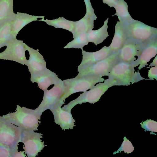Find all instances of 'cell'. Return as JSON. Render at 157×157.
I'll return each instance as SVG.
<instances>
[{"instance_id": "cell-1", "label": "cell", "mask_w": 157, "mask_h": 157, "mask_svg": "<svg viewBox=\"0 0 157 157\" xmlns=\"http://www.w3.org/2000/svg\"><path fill=\"white\" fill-rule=\"evenodd\" d=\"M131 63L118 62L112 67L106 79L113 86H128L143 80H149L142 77L135 71Z\"/></svg>"}, {"instance_id": "cell-2", "label": "cell", "mask_w": 157, "mask_h": 157, "mask_svg": "<svg viewBox=\"0 0 157 157\" xmlns=\"http://www.w3.org/2000/svg\"><path fill=\"white\" fill-rule=\"evenodd\" d=\"M35 109L17 105L15 111L2 116L7 121L17 126L22 130L37 131L40 123V117Z\"/></svg>"}, {"instance_id": "cell-3", "label": "cell", "mask_w": 157, "mask_h": 157, "mask_svg": "<svg viewBox=\"0 0 157 157\" xmlns=\"http://www.w3.org/2000/svg\"><path fill=\"white\" fill-rule=\"evenodd\" d=\"M22 129L0 116V143L9 148L13 156L18 151V145L21 142Z\"/></svg>"}, {"instance_id": "cell-4", "label": "cell", "mask_w": 157, "mask_h": 157, "mask_svg": "<svg viewBox=\"0 0 157 157\" xmlns=\"http://www.w3.org/2000/svg\"><path fill=\"white\" fill-rule=\"evenodd\" d=\"M105 80L99 76H89L77 78H75L63 81L65 91L59 101H65L71 94L79 92H85L90 89L98 83L104 82Z\"/></svg>"}, {"instance_id": "cell-5", "label": "cell", "mask_w": 157, "mask_h": 157, "mask_svg": "<svg viewBox=\"0 0 157 157\" xmlns=\"http://www.w3.org/2000/svg\"><path fill=\"white\" fill-rule=\"evenodd\" d=\"M127 38L143 43H148L157 38V29L134 20L124 24Z\"/></svg>"}, {"instance_id": "cell-6", "label": "cell", "mask_w": 157, "mask_h": 157, "mask_svg": "<svg viewBox=\"0 0 157 157\" xmlns=\"http://www.w3.org/2000/svg\"><path fill=\"white\" fill-rule=\"evenodd\" d=\"M118 51L107 58L84 68L79 71L77 78L89 76H108L113 66L118 62Z\"/></svg>"}, {"instance_id": "cell-7", "label": "cell", "mask_w": 157, "mask_h": 157, "mask_svg": "<svg viewBox=\"0 0 157 157\" xmlns=\"http://www.w3.org/2000/svg\"><path fill=\"white\" fill-rule=\"evenodd\" d=\"M112 84L106 79L102 82H99L94 86L88 91L84 92L81 94L77 98L70 101L62 108L66 110L71 111L76 105L82 103L89 102L94 104L98 101L101 96L110 87L113 86Z\"/></svg>"}, {"instance_id": "cell-8", "label": "cell", "mask_w": 157, "mask_h": 157, "mask_svg": "<svg viewBox=\"0 0 157 157\" xmlns=\"http://www.w3.org/2000/svg\"><path fill=\"white\" fill-rule=\"evenodd\" d=\"M6 48L0 53V59L16 62L25 65L27 60L25 55V44L16 38H11L5 44Z\"/></svg>"}, {"instance_id": "cell-9", "label": "cell", "mask_w": 157, "mask_h": 157, "mask_svg": "<svg viewBox=\"0 0 157 157\" xmlns=\"http://www.w3.org/2000/svg\"><path fill=\"white\" fill-rule=\"evenodd\" d=\"M43 135L33 131L22 130L21 142L24 144L23 148L28 157H35L47 146L41 139Z\"/></svg>"}, {"instance_id": "cell-10", "label": "cell", "mask_w": 157, "mask_h": 157, "mask_svg": "<svg viewBox=\"0 0 157 157\" xmlns=\"http://www.w3.org/2000/svg\"><path fill=\"white\" fill-rule=\"evenodd\" d=\"M63 81L60 79L50 90L44 91L43 100L35 110L42 115L43 112L49 109L58 101L65 91Z\"/></svg>"}, {"instance_id": "cell-11", "label": "cell", "mask_w": 157, "mask_h": 157, "mask_svg": "<svg viewBox=\"0 0 157 157\" xmlns=\"http://www.w3.org/2000/svg\"><path fill=\"white\" fill-rule=\"evenodd\" d=\"M147 43H143L136 40L127 38L118 51V62L132 63L138 57Z\"/></svg>"}, {"instance_id": "cell-12", "label": "cell", "mask_w": 157, "mask_h": 157, "mask_svg": "<svg viewBox=\"0 0 157 157\" xmlns=\"http://www.w3.org/2000/svg\"><path fill=\"white\" fill-rule=\"evenodd\" d=\"M64 103V101H59L49 109L53 115L55 123L65 130L73 129L75 126V121L72 117L71 111L66 110L61 108Z\"/></svg>"}, {"instance_id": "cell-13", "label": "cell", "mask_w": 157, "mask_h": 157, "mask_svg": "<svg viewBox=\"0 0 157 157\" xmlns=\"http://www.w3.org/2000/svg\"><path fill=\"white\" fill-rule=\"evenodd\" d=\"M113 53L109 46H105L100 50L94 52H87L82 49V60L78 67V71L107 58Z\"/></svg>"}, {"instance_id": "cell-14", "label": "cell", "mask_w": 157, "mask_h": 157, "mask_svg": "<svg viewBox=\"0 0 157 157\" xmlns=\"http://www.w3.org/2000/svg\"><path fill=\"white\" fill-rule=\"evenodd\" d=\"M61 79L55 73L46 68L44 70L31 75L30 81L36 82L39 87L43 91L47 90L52 85L57 83Z\"/></svg>"}, {"instance_id": "cell-15", "label": "cell", "mask_w": 157, "mask_h": 157, "mask_svg": "<svg viewBox=\"0 0 157 157\" xmlns=\"http://www.w3.org/2000/svg\"><path fill=\"white\" fill-rule=\"evenodd\" d=\"M157 54V38L146 44L137 59L131 64L134 67L139 65L138 69L140 70L147 65V63Z\"/></svg>"}, {"instance_id": "cell-16", "label": "cell", "mask_w": 157, "mask_h": 157, "mask_svg": "<svg viewBox=\"0 0 157 157\" xmlns=\"http://www.w3.org/2000/svg\"><path fill=\"white\" fill-rule=\"evenodd\" d=\"M26 50L29 53V58L25 64L28 68L31 75L41 71L46 68V63L42 55L38 51L25 44Z\"/></svg>"}, {"instance_id": "cell-17", "label": "cell", "mask_w": 157, "mask_h": 157, "mask_svg": "<svg viewBox=\"0 0 157 157\" xmlns=\"http://www.w3.org/2000/svg\"><path fill=\"white\" fill-rule=\"evenodd\" d=\"M44 16H37L17 12L12 20V33L11 38H16L19 32L26 25L40 18H44Z\"/></svg>"}, {"instance_id": "cell-18", "label": "cell", "mask_w": 157, "mask_h": 157, "mask_svg": "<svg viewBox=\"0 0 157 157\" xmlns=\"http://www.w3.org/2000/svg\"><path fill=\"white\" fill-rule=\"evenodd\" d=\"M127 39L124 24L121 22L117 21L115 26L114 36L109 46L112 52H118Z\"/></svg>"}, {"instance_id": "cell-19", "label": "cell", "mask_w": 157, "mask_h": 157, "mask_svg": "<svg viewBox=\"0 0 157 157\" xmlns=\"http://www.w3.org/2000/svg\"><path fill=\"white\" fill-rule=\"evenodd\" d=\"M97 19L94 13H86L82 18L75 21L72 33L73 37L82 33H87L94 28V21Z\"/></svg>"}, {"instance_id": "cell-20", "label": "cell", "mask_w": 157, "mask_h": 157, "mask_svg": "<svg viewBox=\"0 0 157 157\" xmlns=\"http://www.w3.org/2000/svg\"><path fill=\"white\" fill-rule=\"evenodd\" d=\"M109 18L105 21L103 25L98 29L91 30L87 33L88 42L94 43L95 45L102 43L109 36L107 30Z\"/></svg>"}, {"instance_id": "cell-21", "label": "cell", "mask_w": 157, "mask_h": 157, "mask_svg": "<svg viewBox=\"0 0 157 157\" xmlns=\"http://www.w3.org/2000/svg\"><path fill=\"white\" fill-rule=\"evenodd\" d=\"M13 7V0H0V25L14 18Z\"/></svg>"}, {"instance_id": "cell-22", "label": "cell", "mask_w": 157, "mask_h": 157, "mask_svg": "<svg viewBox=\"0 0 157 157\" xmlns=\"http://www.w3.org/2000/svg\"><path fill=\"white\" fill-rule=\"evenodd\" d=\"M128 6L124 0H119L114 6L116 13L114 16L118 17L119 21L124 24L130 23L133 21L128 11Z\"/></svg>"}, {"instance_id": "cell-23", "label": "cell", "mask_w": 157, "mask_h": 157, "mask_svg": "<svg viewBox=\"0 0 157 157\" xmlns=\"http://www.w3.org/2000/svg\"><path fill=\"white\" fill-rule=\"evenodd\" d=\"M38 21H44L48 25L56 28H62L67 30L72 33L74 31L75 23V21L68 20L63 17H59L52 20L44 19V18Z\"/></svg>"}, {"instance_id": "cell-24", "label": "cell", "mask_w": 157, "mask_h": 157, "mask_svg": "<svg viewBox=\"0 0 157 157\" xmlns=\"http://www.w3.org/2000/svg\"><path fill=\"white\" fill-rule=\"evenodd\" d=\"M12 20L7 21L0 25V49L5 46L6 43L11 39Z\"/></svg>"}, {"instance_id": "cell-25", "label": "cell", "mask_w": 157, "mask_h": 157, "mask_svg": "<svg viewBox=\"0 0 157 157\" xmlns=\"http://www.w3.org/2000/svg\"><path fill=\"white\" fill-rule=\"evenodd\" d=\"M74 39L69 42L64 47V48H80L83 49V47L87 45L89 42L88 41L87 33H82L78 34L73 37Z\"/></svg>"}, {"instance_id": "cell-26", "label": "cell", "mask_w": 157, "mask_h": 157, "mask_svg": "<svg viewBox=\"0 0 157 157\" xmlns=\"http://www.w3.org/2000/svg\"><path fill=\"white\" fill-rule=\"evenodd\" d=\"M140 124L141 127L145 132L149 131L151 134L156 135L154 132H157L156 121L151 119H148L144 121H142L140 123Z\"/></svg>"}, {"instance_id": "cell-27", "label": "cell", "mask_w": 157, "mask_h": 157, "mask_svg": "<svg viewBox=\"0 0 157 157\" xmlns=\"http://www.w3.org/2000/svg\"><path fill=\"white\" fill-rule=\"evenodd\" d=\"M134 147L132 143L125 136H124L121 146L116 151L113 153V154L121 153L122 151H124L125 153H130L134 151Z\"/></svg>"}, {"instance_id": "cell-28", "label": "cell", "mask_w": 157, "mask_h": 157, "mask_svg": "<svg viewBox=\"0 0 157 157\" xmlns=\"http://www.w3.org/2000/svg\"><path fill=\"white\" fill-rule=\"evenodd\" d=\"M13 154L10 150L0 143V157H12Z\"/></svg>"}, {"instance_id": "cell-29", "label": "cell", "mask_w": 157, "mask_h": 157, "mask_svg": "<svg viewBox=\"0 0 157 157\" xmlns=\"http://www.w3.org/2000/svg\"><path fill=\"white\" fill-rule=\"evenodd\" d=\"M148 77L149 80H157V66L152 67L148 70Z\"/></svg>"}, {"instance_id": "cell-30", "label": "cell", "mask_w": 157, "mask_h": 157, "mask_svg": "<svg viewBox=\"0 0 157 157\" xmlns=\"http://www.w3.org/2000/svg\"><path fill=\"white\" fill-rule=\"evenodd\" d=\"M117 0H102L104 3L108 5L110 7H114Z\"/></svg>"}, {"instance_id": "cell-31", "label": "cell", "mask_w": 157, "mask_h": 157, "mask_svg": "<svg viewBox=\"0 0 157 157\" xmlns=\"http://www.w3.org/2000/svg\"><path fill=\"white\" fill-rule=\"evenodd\" d=\"M26 156V155L24 154V151L17 152L14 155L13 157H25Z\"/></svg>"}, {"instance_id": "cell-32", "label": "cell", "mask_w": 157, "mask_h": 157, "mask_svg": "<svg viewBox=\"0 0 157 157\" xmlns=\"http://www.w3.org/2000/svg\"><path fill=\"white\" fill-rule=\"evenodd\" d=\"M157 66V56L156 55L152 63H151L149 65V67H152Z\"/></svg>"}, {"instance_id": "cell-33", "label": "cell", "mask_w": 157, "mask_h": 157, "mask_svg": "<svg viewBox=\"0 0 157 157\" xmlns=\"http://www.w3.org/2000/svg\"><path fill=\"white\" fill-rule=\"evenodd\" d=\"M86 6L91 5V3L90 0H84Z\"/></svg>"}]
</instances>
